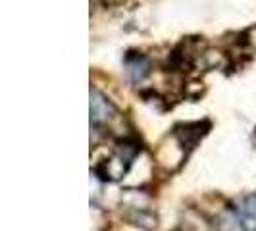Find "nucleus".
Returning a JSON list of instances; mask_svg holds the SVG:
<instances>
[{"instance_id": "obj_9", "label": "nucleus", "mask_w": 256, "mask_h": 231, "mask_svg": "<svg viewBox=\"0 0 256 231\" xmlns=\"http://www.w3.org/2000/svg\"><path fill=\"white\" fill-rule=\"evenodd\" d=\"M104 4H108V6H118V4H122L124 0H102Z\"/></svg>"}, {"instance_id": "obj_2", "label": "nucleus", "mask_w": 256, "mask_h": 231, "mask_svg": "<svg viewBox=\"0 0 256 231\" xmlns=\"http://www.w3.org/2000/svg\"><path fill=\"white\" fill-rule=\"evenodd\" d=\"M116 118V108L98 90H90V126H104Z\"/></svg>"}, {"instance_id": "obj_7", "label": "nucleus", "mask_w": 256, "mask_h": 231, "mask_svg": "<svg viewBox=\"0 0 256 231\" xmlns=\"http://www.w3.org/2000/svg\"><path fill=\"white\" fill-rule=\"evenodd\" d=\"M216 228L218 231H244L243 220L237 212L226 210L216 218Z\"/></svg>"}, {"instance_id": "obj_8", "label": "nucleus", "mask_w": 256, "mask_h": 231, "mask_svg": "<svg viewBox=\"0 0 256 231\" xmlns=\"http://www.w3.org/2000/svg\"><path fill=\"white\" fill-rule=\"evenodd\" d=\"M200 56H202V62H204V66L208 70H214V68L222 66V62H224V56H222V52H218V50H206L204 54H200Z\"/></svg>"}, {"instance_id": "obj_1", "label": "nucleus", "mask_w": 256, "mask_h": 231, "mask_svg": "<svg viewBox=\"0 0 256 231\" xmlns=\"http://www.w3.org/2000/svg\"><path fill=\"white\" fill-rule=\"evenodd\" d=\"M131 160L124 158L122 154L114 152L108 160H102L94 168V176L100 181H120L128 176Z\"/></svg>"}, {"instance_id": "obj_3", "label": "nucleus", "mask_w": 256, "mask_h": 231, "mask_svg": "<svg viewBox=\"0 0 256 231\" xmlns=\"http://www.w3.org/2000/svg\"><path fill=\"white\" fill-rule=\"evenodd\" d=\"M150 60L144 58L142 54H129L126 58V70H128V77L135 83L139 85L142 83L146 77L150 76Z\"/></svg>"}, {"instance_id": "obj_5", "label": "nucleus", "mask_w": 256, "mask_h": 231, "mask_svg": "<svg viewBox=\"0 0 256 231\" xmlns=\"http://www.w3.org/2000/svg\"><path fill=\"white\" fill-rule=\"evenodd\" d=\"M120 200L128 210H150V206H152L150 194L139 191V189H126L122 192Z\"/></svg>"}, {"instance_id": "obj_4", "label": "nucleus", "mask_w": 256, "mask_h": 231, "mask_svg": "<svg viewBox=\"0 0 256 231\" xmlns=\"http://www.w3.org/2000/svg\"><path fill=\"white\" fill-rule=\"evenodd\" d=\"M210 126L208 124H200V122H194V124H181L176 128V137H178V141H180L181 146H189L191 148L192 144H196V141L204 135L206 131Z\"/></svg>"}, {"instance_id": "obj_6", "label": "nucleus", "mask_w": 256, "mask_h": 231, "mask_svg": "<svg viewBox=\"0 0 256 231\" xmlns=\"http://www.w3.org/2000/svg\"><path fill=\"white\" fill-rule=\"evenodd\" d=\"M126 220L131 226H135V228H139L142 231H152L158 226V218L150 210H128Z\"/></svg>"}]
</instances>
